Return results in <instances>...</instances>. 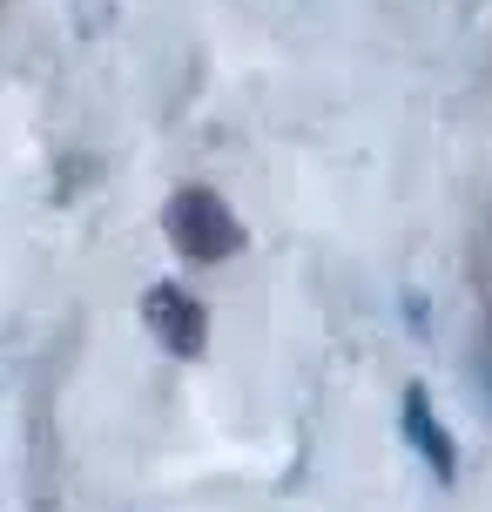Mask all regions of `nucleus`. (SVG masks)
I'll return each instance as SVG.
<instances>
[{"label": "nucleus", "instance_id": "7ed1b4c3", "mask_svg": "<svg viewBox=\"0 0 492 512\" xmlns=\"http://www.w3.org/2000/svg\"><path fill=\"white\" fill-rule=\"evenodd\" d=\"M398 432H405V445H412L418 459H425V472H432V479H452V472H459V452H452L445 425L432 418V398H425V384H405V398H398Z\"/></svg>", "mask_w": 492, "mask_h": 512}, {"label": "nucleus", "instance_id": "f03ea898", "mask_svg": "<svg viewBox=\"0 0 492 512\" xmlns=\"http://www.w3.org/2000/svg\"><path fill=\"white\" fill-rule=\"evenodd\" d=\"M142 324H149V337H156L162 351H176V358H203V344H209L203 304H196L189 290H176V283H149V297H142Z\"/></svg>", "mask_w": 492, "mask_h": 512}, {"label": "nucleus", "instance_id": "f257e3e1", "mask_svg": "<svg viewBox=\"0 0 492 512\" xmlns=\"http://www.w3.org/2000/svg\"><path fill=\"white\" fill-rule=\"evenodd\" d=\"M162 230H169V243H176L189 263H223V256H236V243H243L230 203H223L216 189H176V196L162 203Z\"/></svg>", "mask_w": 492, "mask_h": 512}]
</instances>
